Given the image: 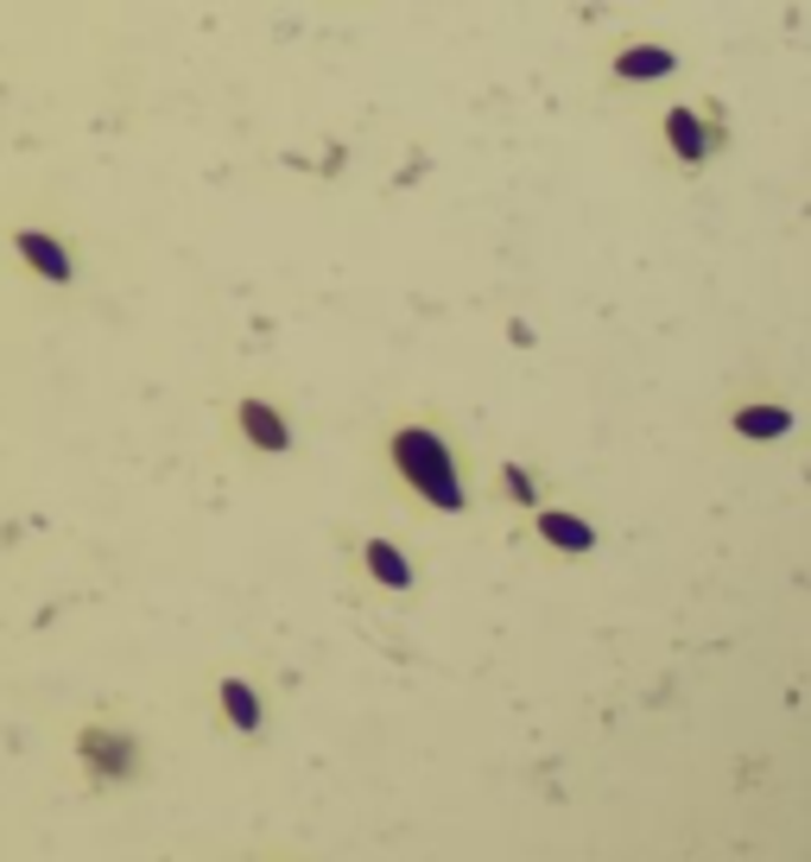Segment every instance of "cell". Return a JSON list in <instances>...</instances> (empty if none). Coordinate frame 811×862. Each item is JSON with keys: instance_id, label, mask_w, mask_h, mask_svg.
Masks as SVG:
<instances>
[{"instance_id": "1", "label": "cell", "mask_w": 811, "mask_h": 862, "mask_svg": "<svg viewBox=\"0 0 811 862\" xmlns=\"http://www.w3.org/2000/svg\"><path fill=\"white\" fill-rule=\"evenodd\" d=\"M393 456H400V470L412 476V488L425 495L431 507H463V482H456V463H451V451L431 438V431H400L393 438Z\"/></svg>"}, {"instance_id": "2", "label": "cell", "mask_w": 811, "mask_h": 862, "mask_svg": "<svg viewBox=\"0 0 811 862\" xmlns=\"http://www.w3.org/2000/svg\"><path fill=\"white\" fill-rule=\"evenodd\" d=\"M241 425H248V438H260V444H267V451H285V431H279V419L273 412H267V406H241Z\"/></svg>"}, {"instance_id": "3", "label": "cell", "mask_w": 811, "mask_h": 862, "mask_svg": "<svg viewBox=\"0 0 811 862\" xmlns=\"http://www.w3.org/2000/svg\"><path fill=\"white\" fill-rule=\"evenodd\" d=\"M20 248H25V260H39L51 279H71V260H64V248H51L45 235H20Z\"/></svg>"}, {"instance_id": "4", "label": "cell", "mask_w": 811, "mask_h": 862, "mask_svg": "<svg viewBox=\"0 0 811 862\" xmlns=\"http://www.w3.org/2000/svg\"><path fill=\"white\" fill-rule=\"evenodd\" d=\"M89 761H96V767H108V774H127L133 748H127V742H115V735H89Z\"/></svg>"}, {"instance_id": "5", "label": "cell", "mask_w": 811, "mask_h": 862, "mask_svg": "<svg viewBox=\"0 0 811 862\" xmlns=\"http://www.w3.org/2000/svg\"><path fill=\"white\" fill-rule=\"evenodd\" d=\"M368 564H375L380 583H406V578H412V571H406V558L393 552V546H368Z\"/></svg>"}, {"instance_id": "6", "label": "cell", "mask_w": 811, "mask_h": 862, "mask_svg": "<svg viewBox=\"0 0 811 862\" xmlns=\"http://www.w3.org/2000/svg\"><path fill=\"white\" fill-rule=\"evenodd\" d=\"M672 147L684 152V159H704V133H698V121H691V115H672Z\"/></svg>"}, {"instance_id": "7", "label": "cell", "mask_w": 811, "mask_h": 862, "mask_svg": "<svg viewBox=\"0 0 811 862\" xmlns=\"http://www.w3.org/2000/svg\"><path fill=\"white\" fill-rule=\"evenodd\" d=\"M223 698H228V716H235L241 730H253V723H260V704H253V698H248V691H241V685H228Z\"/></svg>"}, {"instance_id": "8", "label": "cell", "mask_w": 811, "mask_h": 862, "mask_svg": "<svg viewBox=\"0 0 811 862\" xmlns=\"http://www.w3.org/2000/svg\"><path fill=\"white\" fill-rule=\"evenodd\" d=\"M666 71V51H628L621 57V76H659Z\"/></svg>"}, {"instance_id": "9", "label": "cell", "mask_w": 811, "mask_h": 862, "mask_svg": "<svg viewBox=\"0 0 811 862\" xmlns=\"http://www.w3.org/2000/svg\"><path fill=\"white\" fill-rule=\"evenodd\" d=\"M545 539H564V546H590V532L577 520H564V514H545Z\"/></svg>"}, {"instance_id": "10", "label": "cell", "mask_w": 811, "mask_h": 862, "mask_svg": "<svg viewBox=\"0 0 811 862\" xmlns=\"http://www.w3.org/2000/svg\"><path fill=\"white\" fill-rule=\"evenodd\" d=\"M742 431L748 438H774V431H786V412H742Z\"/></svg>"}]
</instances>
